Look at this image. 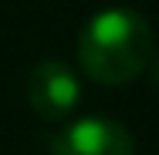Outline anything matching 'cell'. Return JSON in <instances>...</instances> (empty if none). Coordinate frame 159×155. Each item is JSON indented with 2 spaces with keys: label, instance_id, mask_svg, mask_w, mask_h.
I'll list each match as a JSON object with an SVG mask.
<instances>
[{
  "label": "cell",
  "instance_id": "6da1fadb",
  "mask_svg": "<svg viewBox=\"0 0 159 155\" xmlns=\"http://www.w3.org/2000/svg\"><path fill=\"white\" fill-rule=\"evenodd\" d=\"M149 61L152 31L132 7H105L78 34V64L98 84H129L149 67Z\"/></svg>",
  "mask_w": 159,
  "mask_h": 155
},
{
  "label": "cell",
  "instance_id": "7a4b0ae2",
  "mask_svg": "<svg viewBox=\"0 0 159 155\" xmlns=\"http://www.w3.org/2000/svg\"><path fill=\"white\" fill-rule=\"evenodd\" d=\"M51 155H135L125 125L105 115H85L51 138Z\"/></svg>",
  "mask_w": 159,
  "mask_h": 155
},
{
  "label": "cell",
  "instance_id": "3957f363",
  "mask_svg": "<svg viewBox=\"0 0 159 155\" xmlns=\"http://www.w3.org/2000/svg\"><path fill=\"white\" fill-rule=\"evenodd\" d=\"M27 101L44 122L68 118L81 101V81L64 61H41L27 74Z\"/></svg>",
  "mask_w": 159,
  "mask_h": 155
},
{
  "label": "cell",
  "instance_id": "277c9868",
  "mask_svg": "<svg viewBox=\"0 0 159 155\" xmlns=\"http://www.w3.org/2000/svg\"><path fill=\"white\" fill-rule=\"evenodd\" d=\"M149 67H152V84H156V91H159V54H152Z\"/></svg>",
  "mask_w": 159,
  "mask_h": 155
}]
</instances>
